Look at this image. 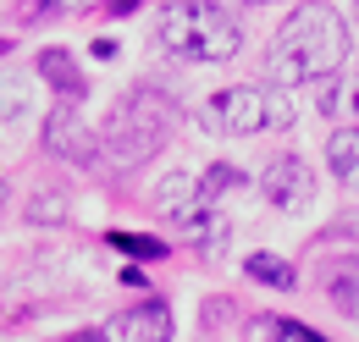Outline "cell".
Segmentation results:
<instances>
[{"label":"cell","instance_id":"8","mask_svg":"<svg viewBox=\"0 0 359 342\" xmlns=\"http://www.w3.org/2000/svg\"><path fill=\"white\" fill-rule=\"evenodd\" d=\"M320 293L337 315L359 320V254H337L320 265Z\"/></svg>","mask_w":359,"mask_h":342},{"label":"cell","instance_id":"14","mask_svg":"<svg viewBox=\"0 0 359 342\" xmlns=\"http://www.w3.org/2000/svg\"><path fill=\"white\" fill-rule=\"evenodd\" d=\"M243 271H249L255 282H266V287H276V293H293V282H299V276H293V265H287V259H276L271 249H260V254H249V259H243Z\"/></svg>","mask_w":359,"mask_h":342},{"label":"cell","instance_id":"7","mask_svg":"<svg viewBox=\"0 0 359 342\" xmlns=\"http://www.w3.org/2000/svg\"><path fill=\"white\" fill-rule=\"evenodd\" d=\"M260 193L271 199V210H304L315 199V171L304 166V155H276L260 177Z\"/></svg>","mask_w":359,"mask_h":342},{"label":"cell","instance_id":"16","mask_svg":"<svg viewBox=\"0 0 359 342\" xmlns=\"http://www.w3.org/2000/svg\"><path fill=\"white\" fill-rule=\"evenodd\" d=\"M61 11H89V6H100V0H55Z\"/></svg>","mask_w":359,"mask_h":342},{"label":"cell","instance_id":"10","mask_svg":"<svg viewBox=\"0 0 359 342\" xmlns=\"http://www.w3.org/2000/svg\"><path fill=\"white\" fill-rule=\"evenodd\" d=\"M194 188H199V177H194V171H172V177H161V188H155L161 215H166V221H177V226H188V221H194Z\"/></svg>","mask_w":359,"mask_h":342},{"label":"cell","instance_id":"4","mask_svg":"<svg viewBox=\"0 0 359 342\" xmlns=\"http://www.w3.org/2000/svg\"><path fill=\"white\" fill-rule=\"evenodd\" d=\"M287 122H293V100H287V88L271 83H238L199 105V128L216 138H255V132L287 128Z\"/></svg>","mask_w":359,"mask_h":342},{"label":"cell","instance_id":"17","mask_svg":"<svg viewBox=\"0 0 359 342\" xmlns=\"http://www.w3.org/2000/svg\"><path fill=\"white\" fill-rule=\"evenodd\" d=\"M348 111H354V122H359V78L348 83Z\"/></svg>","mask_w":359,"mask_h":342},{"label":"cell","instance_id":"18","mask_svg":"<svg viewBox=\"0 0 359 342\" xmlns=\"http://www.w3.org/2000/svg\"><path fill=\"white\" fill-rule=\"evenodd\" d=\"M138 0H111V11H133Z\"/></svg>","mask_w":359,"mask_h":342},{"label":"cell","instance_id":"12","mask_svg":"<svg viewBox=\"0 0 359 342\" xmlns=\"http://www.w3.org/2000/svg\"><path fill=\"white\" fill-rule=\"evenodd\" d=\"M34 116V78L0 72V122H28Z\"/></svg>","mask_w":359,"mask_h":342},{"label":"cell","instance_id":"3","mask_svg":"<svg viewBox=\"0 0 359 342\" xmlns=\"http://www.w3.org/2000/svg\"><path fill=\"white\" fill-rule=\"evenodd\" d=\"M155 34H161V50H172L182 61H232L238 44H243L238 17L226 6H216V0H172V6H161Z\"/></svg>","mask_w":359,"mask_h":342},{"label":"cell","instance_id":"11","mask_svg":"<svg viewBox=\"0 0 359 342\" xmlns=\"http://www.w3.org/2000/svg\"><path fill=\"white\" fill-rule=\"evenodd\" d=\"M326 166H332V177L343 188L359 193V128H337L326 138Z\"/></svg>","mask_w":359,"mask_h":342},{"label":"cell","instance_id":"15","mask_svg":"<svg viewBox=\"0 0 359 342\" xmlns=\"http://www.w3.org/2000/svg\"><path fill=\"white\" fill-rule=\"evenodd\" d=\"M111 249H122V254H133V259H161L166 254V243H161V238H144V232H111Z\"/></svg>","mask_w":359,"mask_h":342},{"label":"cell","instance_id":"9","mask_svg":"<svg viewBox=\"0 0 359 342\" xmlns=\"http://www.w3.org/2000/svg\"><path fill=\"white\" fill-rule=\"evenodd\" d=\"M34 67H39V78H45V83L55 88L61 100H83V72H78V61H72L61 44L39 50V61H34Z\"/></svg>","mask_w":359,"mask_h":342},{"label":"cell","instance_id":"5","mask_svg":"<svg viewBox=\"0 0 359 342\" xmlns=\"http://www.w3.org/2000/svg\"><path fill=\"white\" fill-rule=\"evenodd\" d=\"M45 149H50V155H61V160H72V166H89L94 155H100V132L83 122L78 100H61V105L50 111V122H45Z\"/></svg>","mask_w":359,"mask_h":342},{"label":"cell","instance_id":"6","mask_svg":"<svg viewBox=\"0 0 359 342\" xmlns=\"http://www.w3.org/2000/svg\"><path fill=\"white\" fill-rule=\"evenodd\" d=\"M94 342H172V309L161 299H144L133 309H116Z\"/></svg>","mask_w":359,"mask_h":342},{"label":"cell","instance_id":"20","mask_svg":"<svg viewBox=\"0 0 359 342\" xmlns=\"http://www.w3.org/2000/svg\"><path fill=\"white\" fill-rule=\"evenodd\" d=\"M249 6H266V0H249Z\"/></svg>","mask_w":359,"mask_h":342},{"label":"cell","instance_id":"19","mask_svg":"<svg viewBox=\"0 0 359 342\" xmlns=\"http://www.w3.org/2000/svg\"><path fill=\"white\" fill-rule=\"evenodd\" d=\"M0 210H6V182H0Z\"/></svg>","mask_w":359,"mask_h":342},{"label":"cell","instance_id":"2","mask_svg":"<svg viewBox=\"0 0 359 342\" xmlns=\"http://www.w3.org/2000/svg\"><path fill=\"white\" fill-rule=\"evenodd\" d=\"M177 132V105L161 94V88H133L116 100V111L105 116L100 128V149L116 160V166H144L166 149V138Z\"/></svg>","mask_w":359,"mask_h":342},{"label":"cell","instance_id":"13","mask_svg":"<svg viewBox=\"0 0 359 342\" xmlns=\"http://www.w3.org/2000/svg\"><path fill=\"white\" fill-rule=\"evenodd\" d=\"M249 337H255V342H326L315 326H304V320H282V315L249 320Z\"/></svg>","mask_w":359,"mask_h":342},{"label":"cell","instance_id":"1","mask_svg":"<svg viewBox=\"0 0 359 342\" xmlns=\"http://www.w3.org/2000/svg\"><path fill=\"white\" fill-rule=\"evenodd\" d=\"M348 61V28L332 6H299L282 28H276V44L266 55V78L271 88H293V83H326L337 78Z\"/></svg>","mask_w":359,"mask_h":342}]
</instances>
